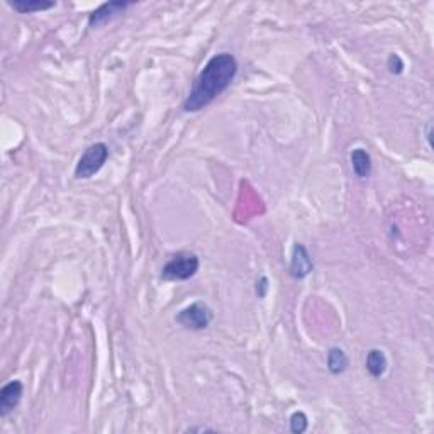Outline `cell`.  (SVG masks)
Instances as JSON below:
<instances>
[{"label": "cell", "instance_id": "cell-12", "mask_svg": "<svg viewBox=\"0 0 434 434\" xmlns=\"http://www.w3.org/2000/svg\"><path fill=\"white\" fill-rule=\"evenodd\" d=\"M289 424H290V433L302 434L307 431V428H309V419H307L306 412H302V410H295V412L290 416Z\"/></svg>", "mask_w": 434, "mask_h": 434}, {"label": "cell", "instance_id": "cell-7", "mask_svg": "<svg viewBox=\"0 0 434 434\" xmlns=\"http://www.w3.org/2000/svg\"><path fill=\"white\" fill-rule=\"evenodd\" d=\"M314 270V261L310 253L307 251V248L302 243H295L294 251H292L290 258V267L289 274L292 278L302 280L307 275H310V272Z\"/></svg>", "mask_w": 434, "mask_h": 434}, {"label": "cell", "instance_id": "cell-14", "mask_svg": "<svg viewBox=\"0 0 434 434\" xmlns=\"http://www.w3.org/2000/svg\"><path fill=\"white\" fill-rule=\"evenodd\" d=\"M268 290H270V282H268L267 276L261 275L260 278L256 280V295H258V299L267 297Z\"/></svg>", "mask_w": 434, "mask_h": 434}, {"label": "cell", "instance_id": "cell-9", "mask_svg": "<svg viewBox=\"0 0 434 434\" xmlns=\"http://www.w3.org/2000/svg\"><path fill=\"white\" fill-rule=\"evenodd\" d=\"M365 367H367V372L374 376V378H380V376L385 375L387 367H389V360H387L385 353H383L382 349L372 348L370 351L367 353Z\"/></svg>", "mask_w": 434, "mask_h": 434}, {"label": "cell", "instance_id": "cell-1", "mask_svg": "<svg viewBox=\"0 0 434 434\" xmlns=\"http://www.w3.org/2000/svg\"><path fill=\"white\" fill-rule=\"evenodd\" d=\"M237 73V60L231 53H219L206 63L194 80L182 109L183 112H199L210 106L233 83Z\"/></svg>", "mask_w": 434, "mask_h": 434}, {"label": "cell", "instance_id": "cell-6", "mask_svg": "<svg viewBox=\"0 0 434 434\" xmlns=\"http://www.w3.org/2000/svg\"><path fill=\"white\" fill-rule=\"evenodd\" d=\"M24 394V383L21 380H10L0 389V417H7L17 409Z\"/></svg>", "mask_w": 434, "mask_h": 434}, {"label": "cell", "instance_id": "cell-2", "mask_svg": "<svg viewBox=\"0 0 434 434\" xmlns=\"http://www.w3.org/2000/svg\"><path fill=\"white\" fill-rule=\"evenodd\" d=\"M201 268V258L195 253L178 251L161 268V278L167 282H185L197 275Z\"/></svg>", "mask_w": 434, "mask_h": 434}, {"label": "cell", "instance_id": "cell-4", "mask_svg": "<svg viewBox=\"0 0 434 434\" xmlns=\"http://www.w3.org/2000/svg\"><path fill=\"white\" fill-rule=\"evenodd\" d=\"M175 321L176 324H180L185 329H190V331H202V329L209 328L210 322L214 321V312L206 302L197 301L180 310L175 316Z\"/></svg>", "mask_w": 434, "mask_h": 434}, {"label": "cell", "instance_id": "cell-13", "mask_svg": "<svg viewBox=\"0 0 434 434\" xmlns=\"http://www.w3.org/2000/svg\"><path fill=\"white\" fill-rule=\"evenodd\" d=\"M387 68H389V72L392 73V75H402V73H404L406 63H404V60L397 55V53H392L389 58H387Z\"/></svg>", "mask_w": 434, "mask_h": 434}, {"label": "cell", "instance_id": "cell-8", "mask_svg": "<svg viewBox=\"0 0 434 434\" xmlns=\"http://www.w3.org/2000/svg\"><path fill=\"white\" fill-rule=\"evenodd\" d=\"M349 160H351L353 174L358 176V178H368V176L372 175L374 163H372V156L367 149L363 148L353 149L351 155H349Z\"/></svg>", "mask_w": 434, "mask_h": 434}, {"label": "cell", "instance_id": "cell-5", "mask_svg": "<svg viewBox=\"0 0 434 434\" xmlns=\"http://www.w3.org/2000/svg\"><path fill=\"white\" fill-rule=\"evenodd\" d=\"M131 6H134V2H106L101 7L90 12L88 15V28L99 29L102 26H106L107 22H110L112 19H116L119 14L124 12L126 9H129Z\"/></svg>", "mask_w": 434, "mask_h": 434}, {"label": "cell", "instance_id": "cell-11", "mask_svg": "<svg viewBox=\"0 0 434 434\" xmlns=\"http://www.w3.org/2000/svg\"><path fill=\"white\" fill-rule=\"evenodd\" d=\"M326 365H328V370L333 375H341L348 370L349 358L344 353V349L334 347L328 351V358H326Z\"/></svg>", "mask_w": 434, "mask_h": 434}, {"label": "cell", "instance_id": "cell-3", "mask_svg": "<svg viewBox=\"0 0 434 434\" xmlns=\"http://www.w3.org/2000/svg\"><path fill=\"white\" fill-rule=\"evenodd\" d=\"M109 160V146L106 143H94L83 151L75 167L76 180H88L102 170Z\"/></svg>", "mask_w": 434, "mask_h": 434}, {"label": "cell", "instance_id": "cell-10", "mask_svg": "<svg viewBox=\"0 0 434 434\" xmlns=\"http://www.w3.org/2000/svg\"><path fill=\"white\" fill-rule=\"evenodd\" d=\"M7 6L19 14H34L55 9L56 2H46V0H19V2H10L9 0Z\"/></svg>", "mask_w": 434, "mask_h": 434}]
</instances>
